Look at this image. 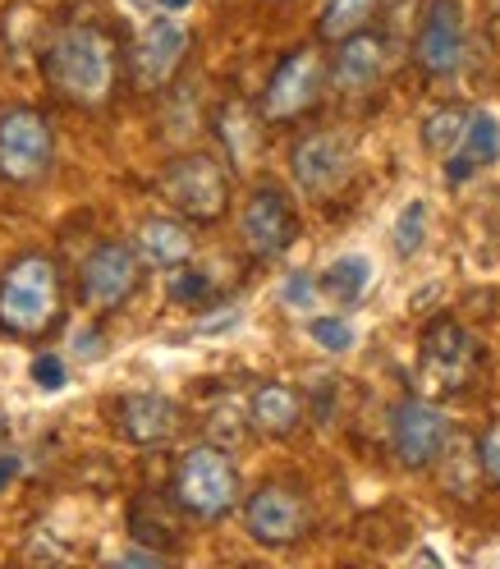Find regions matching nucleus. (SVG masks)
Listing matches in <instances>:
<instances>
[{
    "label": "nucleus",
    "instance_id": "13",
    "mask_svg": "<svg viewBox=\"0 0 500 569\" xmlns=\"http://www.w3.org/2000/svg\"><path fill=\"white\" fill-rule=\"evenodd\" d=\"M138 267H142V258H138L133 243H116V239L97 243L88 253V262H83V271H79L83 299L92 308H120V303H129L133 290H138Z\"/></svg>",
    "mask_w": 500,
    "mask_h": 569
},
{
    "label": "nucleus",
    "instance_id": "28",
    "mask_svg": "<svg viewBox=\"0 0 500 569\" xmlns=\"http://www.w3.org/2000/svg\"><path fill=\"white\" fill-rule=\"evenodd\" d=\"M28 377L38 381V390H60L64 386V363H60V353H38L28 368Z\"/></svg>",
    "mask_w": 500,
    "mask_h": 569
},
{
    "label": "nucleus",
    "instance_id": "17",
    "mask_svg": "<svg viewBox=\"0 0 500 569\" xmlns=\"http://www.w3.org/2000/svg\"><path fill=\"white\" fill-rule=\"evenodd\" d=\"M381 69H386V42L377 38V32H368V28H363V32H353V38H344V42H340L336 64H331V79H336V88H340V92L359 97V92L377 88Z\"/></svg>",
    "mask_w": 500,
    "mask_h": 569
},
{
    "label": "nucleus",
    "instance_id": "32",
    "mask_svg": "<svg viewBox=\"0 0 500 569\" xmlns=\"http://www.w3.org/2000/svg\"><path fill=\"white\" fill-rule=\"evenodd\" d=\"M19 469H23V465H19L14 455H0V491H6V487L19 478Z\"/></svg>",
    "mask_w": 500,
    "mask_h": 569
},
{
    "label": "nucleus",
    "instance_id": "20",
    "mask_svg": "<svg viewBox=\"0 0 500 569\" xmlns=\"http://www.w3.org/2000/svg\"><path fill=\"white\" fill-rule=\"evenodd\" d=\"M321 290H327L336 303H359L372 290V262L363 253L336 258L327 271H321Z\"/></svg>",
    "mask_w": 500,
    "mask_h": 569
},
{
    "label": "nucleus",
    "instance_id": "5",
    "mask_svg": "<svg viewBox=\"0 0 500 569\" xmlns=\"http://www.w3.org/2000/svg\"><path fill=\"white\" fill-rule=\"evenodd\" d=\"M56 133L51 120L32 106H6L0 111V180L6 184H38L51 170Z\"/></svg>",
    "mask_w": 500,
    "mask_h": 569
},
{
    "label": "nucleus",
    "instance_id": "14",
    "mask_svg": "<svg viewBox=\"0 0 500 569\" xmlns=\"http://www.w3.org/2000/svg\"><path fill=\"white\" fill-rule=\"evenodd\" d=\"M189 56V28L180 19H152L133 47V79L142 92L166 88Z\"/></svg>",
    "mask_w": 500,
    "mask_h": 569
},
{
    "label": "nucleus",
    "instance_id": "11",
    "mask_svg": "<svg viewBox=\"0 0 500 569\" xmlns=\"http://www.w3.org/2000/svg\"><path fill=\"white\" fill-rule=\"evenodd\" d=\"M243 528H248V538H253L258 547H271V551L294 547L308 532V506H303V496L294 487L262 482L243 501Z\"/></svg>",
    "mask_w": 500,
    "mask_h": 569
},
{
    "label": "nucleus",
    "instance_id": "22",
    "mask_svg": "<svg viewBox=\"0 0 500 569\" xmlns=\"http://www.w3.org/2000/svg\"><path fill=\"white\" fill-rule=\"evenodd\" d=\"M469 116L473 111H463V106H441V111H432L422 120V148L437 157H450L459 148L463 129H469Z\"/></svg>",
    "mask_w": 500,
    "mask_h": 569
},
{
    "label": "nucleus",
    "instance_id": "26",
    "mask_svg": "<svg viewBox=\"0 0 500 569\" xmlns=\"http://www.w3.org/2000/svg\"><path fill=\"white\" fill-rule=\"evenodd\" d=\"M207 276L202 271H193V267H174V276H170V299L174 303H198L202 295H207Z\"/></svg>",
    "mask_w": 500,
    "mask_h": 569
},
{
    "label": "nucleus",
    "instance_id": "24",
    "mask_svg": "<svg viewBox=\"0 0 500 569\" xmlns=\"http://www.w3.org/2000/svg\"><path fill=\"white\" fill-rule=\"evenodd\" d=\"M308 336H312V345L317 349H327V353H349L353 349V340H359V336H353V327L344 322V317H312V322H308Z\"/></svg>",
    "mask_w": 500,
    "mask_h": 569
},
{
    "label": "nucleus",
    "instance_id": "7",
    "mask_svg": "<svg viewBox=\"0 0 500 569\" xmlns=\"http://www.w3.org/2000/svg\"><path fill=\"white\" fill-rule=\"evenodd\" d=\"M321 88H327V60H321L312 47H294L271 69L258 116L267 124H290V120L308 116L312 106L321 101Z\"/></svg>",
    "mask_w": 500,
    "mask_h": 569
},
{
    "label": "nucleus",
    "instance_id": "15",
    "mask_svg": "<svg viewBox=\"0 0 500 569\" xmlns=\"http://www.w3.org/2000/svg\"><path fill=\"white\" fill-rule=\"evenodd\" d=\"M116 422H120V437L133 446H170L180 437L184 413L161 390H133V396L116 405Z\"/></svg>",
    "mask_w": 500,
    "mask_h": 569
},
{
    "label": "nucleus",
    "instance_id": "33",
    "mask_svg": "<svg viewBox=\"0 0 500 569\" xmlns=\"http://www.w3.org/2000/svg\"><path fill=\"white\" fill-rule=\"evenodd\" d=\"M157 6H161L166 14H180V10H189V6H193V0H157Z\"/></svg>",
    "mask_w": 500,
    "mask_h": 569
},
{
    "label": "nucleus",
    "instance_id": "12",
    "mask_svg": "<svg viewBox=\"0 0 500 569\" xmlns=\"http://www.w3.org/2000/svg\"><path fill=\"white\" fill-rule=\"evenodd\" d=\"M349 170H353V148L340 133H308V138L294 142V152H290V174L308 198L340 193Z\"/></svg>",
    "mask_w": 500,
    "mask_h": 569
},
{
    "label": "nucleus",
    "instance_id": "30",
    "mask_svg": "<svg viewBox=\"0 0 500 569\" xmlns=\"http://www.w3.org/2000/svg\"><path fill=\"white\" fill-rule=\"evenodd\" d=\"M101 345H106V336H101V331H79V336H74V349L83 353L88 363H92V359H101Z\"/></svg>",
    "mask_w": 500,
    "mask_h": 569
},
{
    "label": "nucleus",
    "instance_id": "16",
    "mask_svg": "<svg viewBox=\"0 0 500 569\" xmlns=\"http://www.w3.org/2000/svg\"><path fill=\"white\" fill-rule=\"evenodd\" d=\"M500 161V120L491 111H473L459 148L446 157V184H469L473 174Z\"/></svg>",
    "mask_w": 500,
    "mask_h": 569
},
{
    "label": "nucleus",
    "instance_id": "25",
    "mask_svg": "<svg viewBox=\"0 0 500 569\" xmlns=\"http://www.w3.org/2000/svg\"><path fill=\"white\" fill-rule=\"evenodd\" d=\"M221 138H226V148L234 152V161L248 157L253 138H248V111H243V106H226V111H221Z\"/></svg>",
    "mask_w": 500,
    "mask_h": 569
},
{
    "label": "nucleus",
    "instance_id": "27",
    "mask_svg": "<svg viewBox=\"0 0 500 569\" xmlns=\"http://www.w3.org/2000/svg\"><path fill=\"white\" fill-rule=\"evenodd\" d=\"M478 469L500 487V418L478 437Z\"/></svg>",
    "mask_w": 500,
    "mask_h": 569
},
{
    "label": "nucleus",
    "instance_id": "6",
    "mask_svg": "<svg viewBox=\"0 0 500 569\" xmlns=\"http://www.w3.org/2000/svg\"><path fill=\"white\" fill-rule=\"evenodd\" d=\"M473 368H478V345L454 317L427 322L418 340V386L427 396H454V390L469 386Z\"/></svg>",
    "mask_w": 500,
    "mask_h": 569
},
{
    "label": "nucleus",
    "instance_id": "8",
    "mask_svg": "<svg viewBox=\"0 0 500 569\" xmlns=\"http://www.w3.org/2000/svg\"><path fill=\"white\" fill-rule=\"evenodd\" d=\"M239 234L248 243V253L262 258V262L290 253L294 239H299V211H294L290 193L280 184H258L239 211Z\"/></svg>",
    "mask_w": 500,
    "mask_h": 569
},
{
    "label": "nucleus",
    "instance_id": "10",
    "mask_svg": "<svg viewBox=\"0 0 500 569\" xmlns=\"http://www.w3.org/2000/svg\"><path fill=\"white\" fill-rule=\"evenodd\" d=\"M446 446H450V418L432 400L413 396V400H400L390 409V450H396V459L404 469L437 465L446 455Z\"/></svg>",
    "mask_w": 500,
    "mask_h": 569
},
{
    "label": "nucleus",
    "instance_id": "1",
    "mask_svg": "<svg viewBox=\"0 0 500 569\" xmlns=\"http://www.w3.org/2000/svg\"><path fill=\"white\" fill-rule=\"evenodd\" d=\"M47 79L60 97L101 106L116 83V42L97 23H69L47 47Z\"/></svg>",
    "mask_w": 500,
    "mask_h": 569
},
{
    "label": "nucleus",
    "instance_id": "18",
    "mask_svg": "<svg viewBox=\"0 0 500 569\" xmlns=\"http://www.w3.org/2000/svg\"><path fill=\"white\" fill-rule=\"evenodd\" d=\"M248 422H253L262 437H276V441L280 437H294L299 422H303L299 390L284 386V381H262L253 390V400H248Z\"/></svg>",
    "mask_w": 500,
    "mask_h": 569
},
{
    "label": "nucleus",
    "instance_id": "29",
    "mask_svg": "<svg viewBox=\"0 0 500 569\" xmlns=\"http://www.w3.org/2000/svg\"><path fill=\"white\" fill-rule=\"evenodd\" d=\"M312 299H317V280L312 276H303V271H294L290 280H284V303L290 308H312Z\"/></svg>",
    "mask_w": 500,
    "mask_h": 569
},
{
    "label": "nucleus",
    "instance_id": "3",
    "mask_svg": "<svg viewBox=\"0 0 500 569\" xmlns=\"http://www.w3.org/2000/svg\"><path fill=\"white\" fill-rule=\"evenodd\" d=\"M174 506L193 519H221L239 501V469L221 446H193L174 465Z\"/></svg>",
    "mask_w": 500,
    "mask_h": 569
},
{
    "label": "nucleus",
    "instance_id": "21",
    "mask_svg": "<svg viewBox=\"0 0 500 569\" xmlns=\"http://www.w3.org/2000/svg\"><path fill=\"white\" fill-rule=\"evenodd\" d=\"M381 0H327L321 6V19H317V38L321 42H344L353 32H363L368 19L377 14Z\"/></svg>",
    "mask_w": 500,
    "mask_h": 569
},
{
    "label": "nucleus",
    "instance_id": "2",
    "mask_svg": "<svg viewBox=\"0 0 500 569\" xmlns=\"http://www.w3.org/2000/svg\"><path fill=\"white\" fill-rule=\"evenodd\" d=\"M60 317V271L47 253L19 258L0 276V327L14 336H42Z\"/></svg>",
    "mask_w": 500,
    "mask_h": 569
},
{
    "label": "nucleus",
    "instance_id": "9",
    "mask_svg": "<svg viewBox=\"0 0 500 569\" xmlns=\"http://www.w3.org/2000/svg\"><path fill=\"white\" fill-rule=\"evenodd\" d=\"M463 56H469V23H463V0H427L413 60L427 79H450L459 74Z\"/></svg>",
    "mask_w": 500,
    "mask_h": 569
},
{
    "label": "nucleus",
    "instance_id": "4",
    "mask_svg": "<svg viewBox=\"0 0 500 569\" xmlns=\"http://www.w3.org/2000/svg\"><path fill=\"white\" fill-rule=\"evenodd\" d=\"M161 198L180 211L184 221L211 226V221H221L230 207V170L207 152L174 157L161 170Z\"/></svg>",
    "mask_w": 500,
    "mask_h": 569
},
{
    "label": "nucleus",
    "instance_id": "19",
    "mask_svg": "<svg viewBox=\"0 0 500 569\" xmlns=\"http://www.w3.org/2000/svg\"><path fill=\"white\" fill-rule=\"evenodd\" d=\"M133 248H138V258L148 267L174 271V267H184L193 258V234H189L184 221H174V217H152V221L138 226Z\"/></svg>",
    "mask_w": 500,
    "mask_h": 569
},
{
    "label": "nucleus",
    "instance_id": "31",
    "mask_svg": "<svg viewBox=\"0 0 500 569\" xmlns=\"http://www.w3.org/2000/svg\"><path fill=\"white\" fill-rule=\"evenodd\" d=\"M166 560V551H124V556H116V565H161Z\"/></svg>",
    "mask_w": 500,
    "mask_h": 569
},
{
    "label": "nucleus",
    "instance_id": "23",
    "mask_svg": "<svg viewBox=\"0 0 500 569\" xmlns=\"http://www.w3.org/2000/svg\"><path fill=\"white\" fill-rule=\"evenodd\" d=\"M390 239H396V258H418L422 243H427V202L413 198L400 217H396V230H390Z\"/></svg>",
    "mask_w": 500,
    "mask_h": 569
}]
</instances>
